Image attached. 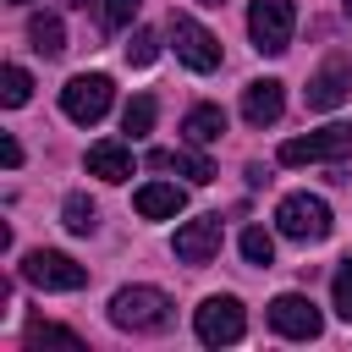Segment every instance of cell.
I'll list each match as a JSON object with an SVG mask.
<instances>
[{
	"label": "cell",
	"instance_id": "44dd1931",
	"mask_svg": "<svg viewBox=\"0 0 352 352\" xmlns=\"http://www.w3.org/2000/svg\"><path fill=\"white\" fill-rule=\"evenodd\" d=\"M242 258L270 270V264H275V236H270L264 226H248V231H242Z\"/></svg>",
	"mask_w": 352,
	"mask_h": 352
},
{
	"label": "cell",
	"instance_id": "7c38bea8",
	"mask_svg": "<svg viewBox=\"0 0 352 352\" xmlns=\"http://www.w3.org/2000/svg\"><path fill=\"white\" fill-rule=\"evenodd\" d=\"M220 253V214H204V220H187L176 231V258L182 264H209Z\"/></svg>",
	"mask_w": 352,
	"mask_h": 352
},
{
	"label": "cell",
	"instance_id": "ac0fdd59",
	"mask_svg": "<svg viewBox=\"0 0 352 352\" xmlns=\"http://www.w3.org/2000/svg\"><path fill=\"white\" fill-rule=\"evenodd\" d=\"M60 226H66V231H77V236H88V231L99 226V209H94V198L72 192V198L60 204Z\"/></svg>",
	"mask_w": 352,
	"mask_h": 352
},
{
	"label": "cell",
	"instance_id": "5b68a950",
	"mask_svg": "<svg viewBox=\"0 0 352 352\" xmlns=\"http://www.w3.org/2000/svg\"><path fill=\"white\" fill-rule=\"evenodd\" d=\"M346 154H352V121H336V126L280 143V165H319V160H346Z\"/></svg>",
	"mask_w": 352,
	"mask_h": 352
},
{
	"label": "cell",
	"instance_id": "484cf974",
	"mask_svg": "<svg viewBox=\"0 0 352 352\" xmlns=\"http://www.w3.org/2000/svg\"><path fill=\"white\" fill-rule=\"evenodd\" d=\"M0 165H6V170H16V165H22V143H16L11 132L0 138Z\"/></svg>",
	"mask_w": 352,
	"mask_h": 352
},
{
	"label": "cell",
	"instance_id": "8fae6325",
	"mask_svg": "<svg viewBox=\"0 0 352 352\" xmlns=\"http://www.w3.org/2000/svg\"><path fill=\"white\" fill-rule=\"evenodd\" d=\"M280 88H286V82H275V77L248 82V88H242V121H248V126H275L280 110H286V94H280Z\"/></svg>",
	"mask_w": 352,
	"mask_h": 352
},
{
	"label": "cell",
	"instance_id": "f546056e",
	"mask_svg": "<svg viewBox=\"0 0 352 352\" xmlns=\"http://www.w3.org/2000/svg\"><path fill=\"white\" fill-rule=\"evenodd\" d=\"M11 6H28V0H11Z\"/></svg>",
	"mask_w": 352,
	"mask_h": 352
},
{
	"label": "cell",
	"instance_id": "7a4b0ae2",
	"mask_svg": "<svg viewBox=\"0 0 352 352\" xmlns=\"http://www.w3.org/2000/svg\"><path fill=\"white\" fill-rule=\"evenodd\" d=\"M275 226L292 242H324L330 236V204L314 198V192H292V198L275 204Z\"/></svg>",
	"mask_w": 352,
	"mask_h": 352
},
{
	"label": "cell",
	"instance_id": "3957f363",
	"mask_svg": "<svg viewBox=\"0 0 352 352\" xmlns=\"http://www.w3.org/2000/svg\"><path fill=\"white\" fill-rule=\"evenodd\" d=\"M248 33H253V50L286 55V50H292V33H297L292 0H253V6H248Z\"/></svg>",
	"mask_w": 352,
	"mask_h": 352
},
{
	"label": "cell",
	"instance_id": "4316f807",
	"mask_svg": "<svg viewBox=\"0 0 352 352\" xmlns=\"http://www.w3.org/2000/svg\"><path fill=\"white\" fill-rule=\"evenodd\" d=\"M341 11H346V16H352V0H341Z\"/></svg>",
	"mask_w": 352,
	"mask_h": 352
},
{
	"label": "cell",
	"instance_id": "8992f818",
	"mask_svg": "<svg viewBox=\"0 0 352 352\" xmlns=\"http://www.w3.org/2000/svg\"><path fill=\"white\" fill-rule=\"evenodd\" d=\"M22 275H28L38 292H82V286H88V270H82L77 258L55 253V248H33V253L22 258Z\"/></svg>",
	"mask_w": 352,
	"mask_h": 352
},
{
	"label": "cell",
	"instance_id": "cb8c5ba5",
	"mask_svg": "<svg viewBox=\"0 0 352 352\" xmlns=\"http://www.w3.org/2000/svg\"><path fill=\"white\" fill-rule=\"evenodd\" d=\"M154 55H160V38H154L148 28H138V33H132V44H126V60H132V66H148Z\"/></svg>",
	"mask_w": 352,
	"mask_h": 352
},
{
	"label": "cell",
	"instance_id": "6da1fadb",
	"mask_svg": "<svg viewBox=\"0 0 352 352\" xmlns=\"http://www.w3.org/2000/svg\"><path fill=\"white\" fill-rule=\"evenodd\" d=\"M110 324L132 330V336H154V330L170 324V297L160 286H121L110 297Z\"/></svg>",
	"mask_w": 352,
	"mask_h": 352
},
{
	"label": "cell",
	"instance_id": "ba28073f",
	"mask_svg": "<svg viewBox=\"0 0 352 352\" xmlns=\"http://www.w3.org/2000/svg\"><path fill=\"white\" fill-rule=\"evenodd\" d=\"M170 44H176V60L182 66H192V72H214L220 66V38L204 28V22H192V16H170Z\"/></svg>",
	"mask_w": 352,
	"mask_h": 352
},
{
	"label": "cell",
	"instance_id": "e0dca14e",
	"mask_svg": "<svg viewBox=\"0 0 352 352\" xmlns=\"http://www.w3.org/2000/svg\"><path fill=\"white\" fill-rule=\"evenodd\" d=\"M28 44H33L44 60H55V55L66 50V28H60V16H55V11H38V16H28Z\"/></svg>",
	"mask_w": 352,
	"mask_h": 352
},
{
	"label": "cell",
	"instance_id": "277c9868",
	"mask_svg": "<svg viewBox=\"0 0 352 352\" xmlns=\"http://www.w3.org/2000/svg\"><path fill=\"white\" fill-rule=\"evenodd\" d=\"M110 99H116V82H110L104 72H82V77H72V82L60 88V110H66L77 126H94V121H104Z\"/></svg>",
	"mask_w": 352,
	"mask_h": 352
},
{
	"label": "cell",
	"instance_id": "d4e9b609",
	"mask_svg": "<svg viewBox=\"0 0 352 352\" xmlns=\"http://www.w3.org/2000/svg\"><path fill=\"white\" fill-rule=\"evenodd\" d=\"M138 6L143 0H104V28H126L138 16Z\"/></svg>",
	"mask_w": 352,
	"mask_h": 352
},
{
	"label": "cell",
	"instance_id": "f1b7e54d",
	"mask_svg": "<svg viewBox=\"0 0 352 352\" xmlns=\"http://www.w3.org/2000/svg\"><path fill=\"white\" fill-rule=\"evenodd\" d=\"M66 6H88V0H66Z\"/></svg>",
	"mask_w": 352,
	"mask_h": 352
},
{
	"label": "cell",
	"instance_id": "30bf717a",
	"mask_svg": "<svg viewBox=\"0 0 352 352\" xmlns=\"http://www.w3.org/2000/svg\"><path fill=\"white\" fill-rule=\"evenodd\" d=\"M346 94H352V66H346V55H330L308 77V110H336V104H346Z\"/></svg>",
	"mask_w": 352,
	"mask_h": 352
},
{
	"label": "cell",
	"instance_id": "9c48e42d",
	"mask_svg": "<svg viewBox=\"0 0 352 352\" xmlns=\"http://www.w3.org/2000/svg\"><path fill=\"white\" fill-rule=\"evenodd\" d=\"M270 324H275V336H286V341H314V336L324 330L319 308H314L302 292H280V297L270 302Z\"/></svg>",
	"mask_w": 352,
	"mask_h": 352
},
{
	"label": "cell",
	"instance_id": "4fadbf2b",
	"mask_svg": "<svg viewBox=\"0 0 352 352\" xmlns=\"http://www.w3.org/2000/svg\"><path fill=\"white\" fill-rule=\"evenodd\" d=\"M132 209H138L143 220H176V214L187 209V187H176V182H143V187L132 192Z\"/></svg>",
	"mask_w": 352,
	"mask_h": 352
},
{
	"label": "cell",
	"instance_id": "5bb4252c",
	"mask_svg": "<svg viewBox=\"0 0 352 352\" xmlns=\"http://www.w3.org/2000/svg\"><path fill=\"white\" fill-rule=\"evenodd\" d=\"M82 165H88V176H99V182H126V176H132V148H126L121 138H99Z\"/></svg>",
	"mask_w": 352,
	"mask_h": 352
},
{
	"label": "cell",
	"instance_id": "d6986e66",
	"mask_svg": "<svg viewBox=\"0 0 352 352\" xmlns=\"http://www.w3.org/2000/svg\"><path fill=\"white\" fill-rule=\"evenodd\" d=\"M28 99H33V77H28L22 66H6V72H0V104L16 110V104H28Z\"/></svg>",
	"mask_w": 352,
	"mask_h": 352
},
{
	"label": "cell",
	"instance_id": "9a60e30c",
	"mask_svg": "<svg viewBox=\"0 0 352 352\" xmlns=\"http://www.w3.org/2000/svg\"><path fill=\"white\" fill-rule=\"evenodd\" d=\"M220 132H226V110H220V104H192V110L182 116V138H187L192 148L220 143Z\"/></svg>",
	"mask_w": 352,
	"mask_h": 352
},
{
	"label": "cell",
	"instance_id": "2e32d148",
	"mask_svg": "<svg viewBox=\"0 0 352 352\" xmlns=\"http://www.w3.org/2000/svg\"><path fill=\"white\" fill-rule=\"evenodd\" d=\"M148 165H154V170H182V176L198 182V187L214 182V165H209L204 154H187V148H176V154H170V148H148Z\"/></svg>",
	"mask_w": 352,
	"mask_h": 352
},
{
	"label": "cell",
	"instance_id": "ffe728a7",
	"mask_svg": "<svg viewBox=\"0 0 352 352\" xmlns=\"http://www.w3.org/2000/svg\"><path fill=\"white\" fill-rule=\"evenodd\" d=\"M154 116H160V104H154L148 94H138V99L121 110V126H126L132 138H143V132H154Z\"/></svg>",
	"mask_w": 352,
	"mask_h": 352
},
{
	"label": "cell",
	"instance_id": "7402d4cb",
	"mask_svg": "<svg viewBox=\"0 0 352 352\" xmlns=\"http://www.w3.org/2000/svg\"><path fill=\"white\" fill-rule=\"evenodd\" d=\"M28 346H72V352H77L82 336L66 330V324H44V319H38V324H28Z\"/></svg>",
	"mask_w": 352,
	"mask_h": 352
},
{
	"label": "cell",
	"instance_id": "52a82bcc",
	"mask_svg": "<svg viewBox=\"0 0 352 352\" xmlns=\"http://www.w3.org/2000/svg\"><path fill=\"white\" fill-rule=\"evenodd\" d=\"M192 330H198V341H204V346H231V341H242L248 314H242V302H236V297H204V302H198V314H192Z\"/></svg>",
	"mask_w": 352,
	"mask_h": 352
},
{
	"label": "cell",
	"instance_id": "603a6c76",
	"mask_svg": "<svg viewBox=\"0 0 352 352\" xmlns=\"http://www.w3.org/2000/svg\"><path fill=\"white\" fill-rule=\"evenodd\" d=\"M330 297H336V314L352 324V258H341V270H336V280H330Z\"/></svg>",
	"mask_w": 352,
	"mask_h": 352
},
{
	"label": "cell",
	"instance_id": "83f0119b",
	"mask_svg": "<svg viewBox=\"0 0 352 352\" xmlns=\"http://www.w3.org/2000/svg\"><path fill=\"white\" fill-rule=\"evenodd\" d=\"M198 6H226V0H198Z\"/></svg>",
	"mask_w": 352,
	"mask_h": 352
}]
</instances>
